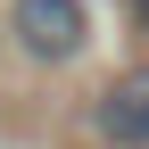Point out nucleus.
<instances>
[{
	"instance_id": "nucleus-1",
	"label": "nucleus",
	"mask_w": 149,
	"mask_h": 149,
	"mask_svg": "<svg viewBox=\"0 0 149 149\" xmlns=\"http://www.w3.org/2000/svg\"><path fill=\"white\" fill-rule=\"evenodd\" d=\"M8 33H17L25 58H74V50L91 42L83 0H8Z\"/></svg>"
},
{
	"instance_id": "nucleus-2",
	"label": "nucleus",
	"mask_w": 149,
	"mask_h": 149,
	"mask_svg": "<svg viewBox=\"0 0 149 149\" xmlns=\"http://www.w3.org/2000/svg\"><path fill=\"white\" fill-rule=\"evenodd\" d=\"M91 133L116 141V149H149V66L116 74V83L91 100Z\"/></svg>"
},
{
	"instance_id": "nucleus-3",
	"label": "nucleus",
	"mask_w": 149,
	"mask_h": 149,
	"mask_svg": "<svg viewBox=\"0 0 149 149\" xmlns=\"http://www.w3.org/2000/svg\"><path fill=\"white\" fill-rule=\"evenodd\" d=\"M133 25H141V33H149V0H133Z\"/></svg>"
}]
</instances>
